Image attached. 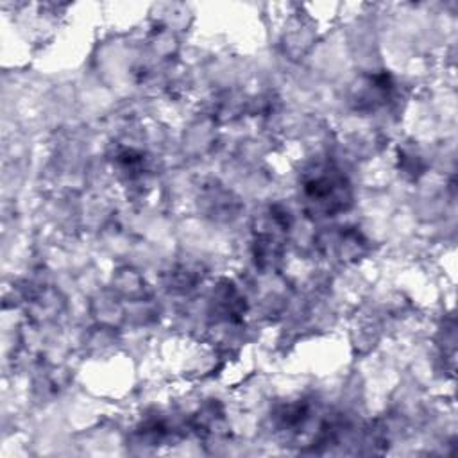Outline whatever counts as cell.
Wrapping results in <instances>:
<instances>
[{
	"instance_id": "1",
	"label": "cell",
	"mask_w": 458,
	"mask_h": 458,
	"mask_svg": "<svg viewBox=\"0 0 458 458\" xmlns=\"http://www.w3.org/2000/svg\"><path fill=\"white\" fill-rule=\"evenodd\" d=\"M345 190L347 184L344 182V177L329 168H320L304 182V195L308 202L315 206L317 211H324L327 215L345 208V202H349Z\"/></svg>"
}]
</instances>
